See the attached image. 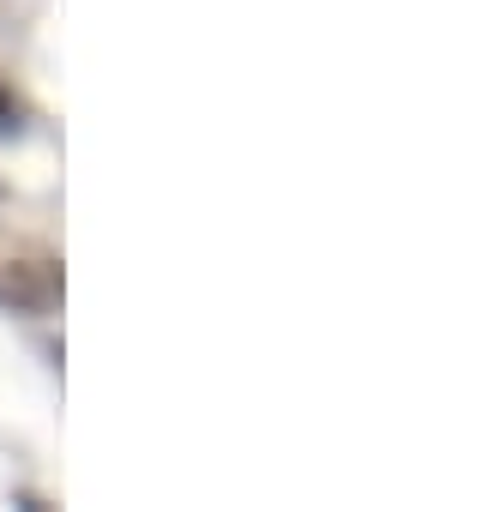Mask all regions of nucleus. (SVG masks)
I'll use <instances>...</instances> for the list:
<instances>
[{
  "label": "nucleus",
  "instance_id": "obj_1",
  "mask_svg": "<svg viewBox=\"0 0 494 512\" xmlns=\"http://www.w3.org/2000/svg\"><path fill=\"white\" fill-rule=\"evenodd\" d=\"M61 290H67V278L49 253H13V260H0V308L7 314H55Z\"/></svg>",
  "mask_w": 494,
  "mask_h": 512
},
{
  "label": "nucleus",
  "instance_id": "obj_2",
  "mask_svg": "<svg viewBox=\"0 0 494 512\" xmlns=\"http://www.w3.org/2000/svg\"><path fill=\"white\" fill-rule=\"evenodd\" d=\"M19 133H25V103L13 97V85H7V79H0V145L19 139Z\"/></svg>",
  "mask_w": 494,
  "mask_h": 512
}]
</instances>
